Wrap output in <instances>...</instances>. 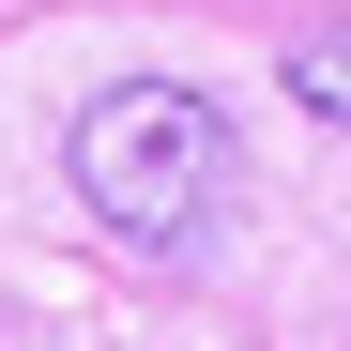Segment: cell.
I'll use <instances>...</instances> for the list:
<instances>
[{
    "label": "cell",
    "mask_w": 351,
    "mask_h": 351,
    "mask_svg": "<svg viewBox=\"0 0 351 351\" xmlns=\"http://www.w3.org/2000/svg\"><path fill=\"white\" fill-rule=\"evenodd\" d=\"M290 92H306L321 123H351V16H321V31H290Z\"/></svg>",
    "instance_id": "cell-2"
},
{
    "label": "cell",
    "mask_w": 351,
    "mask_h": 351,
    "mask_svg": "<svg viewBox=\"0 0 351 351\" xmlns=\"http://www.w3.org/2000/svg\"><path fill=\"white\" fill-rule=\"evenodd\" d=\"M62 168H77V214H107L123 245H184V229L245 184V138H229V107L184 92V77H107L62 123Z\"/></svg>",
    "instance_id": "cell-1"
}]
</instances>
